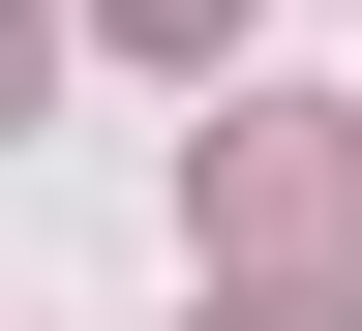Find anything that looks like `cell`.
Segmentation results:
<instances>
[{"label": "cell", "instance_id": "4", "mask_svg": "<svg viewBox=\"0 0 362 331\" xmlns=\"http://www.w3.org/2000/svg\"><path fill=\"white\" fill-rule=\"evenodd\" d=\"M242 331H332V301H242Z\"/></svg>", "mask_w": 362, "mask_h": 331}, {"label": "cell", "instance_id": "2", "mask_svg": "<svg viewBox=\"0 0 362 331\" xmlns=\"http://www.w3.org/2000/svg\"><path fill=\"white\" fill-rule=\"evenodd\" d=\"M121 30H151V61H211V30H242V0H121Z\"/></svg>", "mask_w": 362, "mask_h": 331}, {"label": "cell", "instance_id": "3", "mask_svg": "<svg viewBox=\"0 0 362 331\" xmlns=\"http://www.w3.org/2000/svg\"><path fill=\"white\" fill-rule=\"evenodd\" d=\"M30 61H61V30H30V0H0V121H30Z\"/></svg>", "mask_w": 362, "mask_h": 331}, {"label": "cell", "instance_id": "1", "mask_svg": "<svg viewBox=\"0 0 362 331\" xmlns=\"http://www.w3.org/2000/svg\"><path fill=\"white\" fill-rule=\"evenodd\" d=\"M181 211H211L242 271H362V151H332V121H242V151L181 181Z\"/></svg>", "mask_w": 362, "mask_h": 331}]
</instances>
